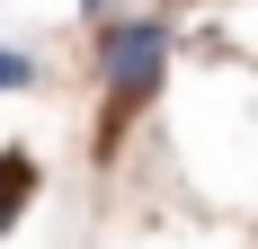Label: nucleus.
<instances>
[{"instance_id":"obj_3","label":"nucleus","mask_w":258,"mask_h":249,"mask_svg":"<svg viewBox=\"0 0 258 249\" xmlns=\"http://www.w3.org/2000/svg\"><path fill=\"white\" fill-rule=\"evenodd\" d=\"M18 89H45V63L27 45H0V98H18Z\"/></svg>"},{"instance_id":"obj_1","label":"nucleus","mask_w":258,"mask_h":249,"mask_svg":"<svg viewBox=\"0 0 258 249\" xmlns=\"http://www.w3.org/2000/svg\"><path fill=\"white\" fill-rule=\"evenodd\" d=\"M160 72H169V18H107L98 27V89H107V107H98V134H89L98 160H116L125 125L160 98Z\"/></svg>"},{"instance_id":"obj_4","label":"nucleus","mask_w":258,"mask_h":249,"mask_svg":"<svg viewBox=\"0 0 258 249\" xmlns=\"http://www.w3.org/2000/svg\"><path fill=\"white\" fill-rule=\"evenodd\" d=\"M107 9H116V0H80V18H107Z\"/></svg>"},{"instance_id":"obj_2","label":"nucleus","mask_w":258,"mask_h":249,"mask_svg":"<svg viewBox=\"0 0 258 249\" xmlns=\"http://www.w3.org/2000/svg\"><path fill=\"white\" fill-rule=\"evenodd\" d=\"M36 187H45V160L27 143H0V240L27 223V205H36Z\"/></svg>"}]
</instances>
